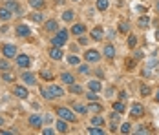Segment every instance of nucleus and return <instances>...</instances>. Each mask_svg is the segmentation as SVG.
Returning <instances> with one entry per match:
<instances>
[{
  "instance_id": "f257e3e1",
  "label": "nucleus",
  "mask_w": 159,
  "mask_h": 135,
  "mask_svg": "<svg viewBox=\"0 0 159 135\" xmlns=\"http://www.w3.org/2000/svg\"><path fill=\"white\" fill-rule=\"evenodd\" d=\"M66 38H68V31H66V29H60L59 33L51 38V44H53V46H57V48H60V46H64V44H66Z\"/></svg>"
},
{
  "instance_id": "f03ea898",
  "label": "nucleus",
  "mask_w": 159,
  "mask_h": 135,
  "mask_svg": "<svg viewBox=\"0 0 159 135\" xmlns=\"http://www.w3.org/2000/svg\"><path fill=\"white\" fill-rule=\"evenodd\" d=\"M57 115L60 119L68 121V122H75V115H73L71 110H68V108H57Z\"/></svg>"
},
{
  "instance_id": "7ed1b4c3",
  "label": "nucleus",
  "mask_w": 159,
  "mask_h": 135,
  "mask_svg": "<svg viewBox=\"0 0 159 135\" xmlns=\"http://www.w3.org/2000/svg\"><path fill=\"white\" fill-rule=\"evenodd\" d=\"M2 55H4L6 58H13V57H17V49H15V46H9V44L2 46Z\"/></svg>"
},
{
  "instance_id": "20e7f679",
  "label": "nucleus",
  "mask_w": 159,
  "mask_h": 135,
  "mask_svg": "<svg viewBox=\"0 0 159 135\" xmlns=\"http://www.w3.org/2000/svg\"><path fill=\"white\" fill-rule=\"evenodd\" d=\"M84 58H86L88 62H97L101 58V55H99V51H95V49H88L86 55H84Z\"/></svg>"
},
{
  "instance_id": "39448f33",
  "label": "nucleus",
  "mask_w": 159,
  "mask_h": 135,
  "mask_svg": "<svg viewBox=\"0 0 159 135\" xmlns=\"http://www.w3.org/2000/svg\"><path fill=\"white\" fill-rule=\"evenodd\" d=\"M17 35H18V37H29V35H31V29H29L26 24H18V26H17Z\"/></svg>"
},
{
  "instance_id": "423d86ee",
  "label": "nucleus",
  "mask_w": 159,
  "mask_h": 135,
  "mask_svg": "<svg viewBox=\"0 0 159 135\" xmlns=\"http://www.w3.org/2000/svg\"><path fill=\"white\" fill-rule=\"evenodd\" d=\"M13 93H15V97H18V99H28V90L22 88V86H15Z\"/></svg>"
},
{
  "instance_id": "0eeeda50",
  "label": "nucleus",
  "mask_w": 159,
  "mask_h": 135,
  "mask_svg": "<svg viewBox=\"0 0 159 135\" xmlns=\"http://www.w3.org/2000/svg\"><path fill=\"white\" fill-rule=\"evenodd\" d=\"M130 113H132L134 117H141L143 113H144V108H143L141 104H137V102H135V104H132V108H130Z\"/></svg>"
},
{
  "instance_id": "6e6552de",
  "label": "nucleus",
  "mask_w": 159,
  "mask_h": 135,
  "mask_svg": "<svg viewBox=\"0 0 159 135\" xmlns=\"http://www.w3.org/2000/svg\"><path fill=\"white\" fill-rule=\"evenodd\" d=\"M29 57L28 55H17V64L20 66V68H28L29 66Z\"/></svg>"
},
{
  "instance_id": "1a4fd4ad",
  "label": "nucleus",
  "mask_w": 159,
  "mask_h": 135,
  "mask_svg": "<svg viewBox=\"0 0 159 135\" xmlns=\"http://www.w3.org/2000/svg\"><path fill=\"white\" fill-rule=\"evenodd\" d=\"M28 122L31 124V126H35V128H40V126H42V117H40V115H31V117L28 119Z\"/></svg>"
},
{
  "instance_id": "9d476101",
  "label": "nucleus",
  "mask_w": 159,
  "mask_h": 135,
  "mask_svg": "<svg viewBox=\"0 0 159 135\" xmlns=\"http://www.w3.org/2000/svg\"><path fill=\"white\" fill-rule=\"evenodd\" d=\"M49 57H51L53 60H60V58H62V51H60V48L55 46V48L49 51Z\"/></svg>"
},
{
  "instance_id": "9b49d317",
  "label": "nucleus",
  "mask_w": 159,
  "mask_h": 135,
  "mask_svg": "<svg viewBox=\"0 0 159 135\" xmlns=\"http://www.w3.org/2000/svg\"><path fill=\"white\" fill-rule=\"evenodd\" d=\"M11 18V9L9 7H0V20H9Z\"/></svg>"
},
{
  "instance_id": "f8f14e48",
  "label": "nucleus",
  "mask_w": 159,
  "mask_h": 135,
  "mask_svg": "<svg viewBox=\"0 0 159 135\" xmlns=\"http://www.w3.org/2000/svg\"><path fill=\"white\" fill-rule=\"evenodd\" d=\"M49 90H51V93H53V97H62V95H64V90H62L60 86L51 84V86H49Z\"/></svg>"
},
{
  "instance_id": "ddd939ff",
  "label": "nucleus",
  "mask_w": 159,
  "mask_h": 135,
  "mask_svg": "<svg viewBox=\"0 0 159 135\" xmlns=\"http://www.w3.org/2000/svg\"><path fill=\"white\" fill-rule=\"evenodd\" d=\"M55 128H57V131H60V133H66V131H68V124L64 122V119H62V121H57Z\"/></svg>"
},
{
  "instance_id": "4468645a",
  "label": "nucleus",
  "mask_w": 159,
  "mask_h": 135,
  "mask_svg": "<svg viewBox=\"0 0 159 135\" xmlns=\"http://www.w3.org/2000/svg\"><path fill=\"white\" fill-rule=\"evenodd\" d=\"M84 29H86V26H84V24H75V26L71 27V33L73 35H82Z\"/></svg>"
},
{
  "instance_id": "2eb2a0df",
  "label": "nucleus",
  "mask_w": 159,
  "mask_h": 135,
  "mask_svg": "<svg viewBox=\"0 0 159 135\" xmlns=\"http://www.w3.org/2000/svg\"><path fill=\"white\" fill-rule=\"evenodd\" d=\"M6 7H9V9H11V11H15V13H22V9H20V6L17 4V2H11V0H9V2L6 4Z\"/></svg>"
},
{
  "instance_id": "dca6fc26",
  "label": "nucleus",
  "mask_w": 159,
  "mask_h": 135,
  "mask_svg": "<svg viewBox=\"0 0 159 135\" xmlns=\"http://www.w3.org/2000/svg\"><path fill=\"white\" fill-rule=\"evenodd\" d=\"M104 55L108 57V58H113V57H115V48H113L112 44H108V46L104 48Z\"/></svg>"
},
{
  "instance_id": "f3484780",
  "label": "nucleus",
  "mask_w": 159,
  "mask_h": 135,
  "mask_svg": "<svg viewBox=\"0 0 159 135\" xmlns=\"http://www.w3.org/2000/svg\"><path fill=\"white\" fill-rule=\"evenodd\" d=\"M91 38H93V40H101V38H102V27H95V29L91 31Z\"/></svg>"
},
{
  "instance_id": "a211bd4d",
  "label": "nucleus",
  "mask_w": 159,
  "mask_h": 135,
  "mask_svg": "<svg viewBox=\"0 0 159 135\" xmlns=\"http://www.w3.org/2000/svg\"><path fill=\"white\" fill-rule=\"evenodd\" d=\"M62 82H64V84H73V82H75V77L73 75H70V73H62Z\"/></svg>"
},
{
  "instance_id": "6ab92c4d",
  "label": "nucleus",
  "mask_w": 159,
  "mask_h": 135,
  "mask_svg": "<svg viewBox=\"0 0 159 135\" xmlns=\"http://www.w3.org/2000/svg\"><path fill=\"white\" fill-rule=\"evenodd\" d=\"M22 80L26 82V84H35V75L33 73H24L22 75Z\"/></svg>"
},
{
  "instance_id": "aec40b11",
  "label": "nucleus",
  "mask_w": 159,
  "mask_h": 135,
  "mask_svg": "<svg viewBox=\"0 0 159 135\" xmlns=\"http://www.w3.org/2000/svg\"><path fill=\"white\" fill-rule=\"evenodd\" d=\"M88 88H90L91 91H101V82H97V80H90V82H88Z\"/></svg>"
},
{
  "instance_id": "412c9836",
  "label": "nucleus",
  "mask_w": 159,
  "mask_h": 135,
  "mask_svg": "<svg viewBox=\"0 0 159 135\" xmlns=\"http://www.w3.org/2000/svg\"><path fill=\"white\" fill-rule=\"evenodd\" d=\"M86 110H88V113H97V111H101L102 108H101V104H95V102H93V104H88V106H86Z\"/></svg>"
},
{
  "instance_id": "4be33fe9",
  "label": "nucleus",
  "mask_w": 159,
  "mask_h": 135,
  "mask_svg": "<svg viewBox=\"0 0 159 135\" xmlns=\"http://www.w3.org/2000/svg\"><path fill=\"white\" fill-rule=\"evenodd\" d=\"M97 9L99 11H106V9H108V0H97Z\"/></svg>"
},
{
  "instance_id": "5701e85b",
  "label": "nucleus",
  "mask_w": 159,
  "mask_h": 135,
  "mask_svg": "<svg viewBox=\"0 0 159 135\" xmlns=\"http://www.w3.org/2000/svg\"><path fill=\"white\" fill-rule=\"evenodd\" d=\"M40 95L44 99H55V97H53V93H51V90H46V88H40Z\"/></svg>"
},
{
  "instance_id": "b1692460",
  "label": "nucleus",
  "mask_w": 159,
  "mask_h": 135,
  "mask_svg": "<svg viewBox=\"0 0 159 135\" xmlns=\"http://www.w3.org/2000/svg\"><path fill=\"white\" fill-rule=\"evenodd\" d=\"M46 29L48 31H57V22H55V20H48V22H46Z\"/></svg>"
},
{
  "instance_id": "393cba45",
  "label": "nucleus",
  "mask_w": 159,
  "mask_h": 135,
  "mask_svg": "<svg viewBox=\"0 0 159 135\" xmlns=\"http://www.w3.org/2000/svg\"><path fill=\"white\" fill-rule=\"evenodd\" d=\"M29 4L33 7H37V9H42L44 7V0H29Z\"/></svg>"
},
{
  "instance_id": "a878e982",
  "label": "nucleus",
  "mask_w": 159,
  "mask_h": 135,
  "mask_svg": "<svg viewBox=\"0 0 159 135\" xmlns=\"http://www.w3.org/2000/svg\"><path fill=\"white\" fill-rule=\"evenodd\" d=\"M70 91H71V93H77V95H79V93H82V88L73 82V84H70Z\"/></svg>"
},
{
  "instance_id": "bb28decb",
  "label": "nucleus",
  "mask_w": 159,
  "mask_h": 135,
  "mask_svg": "<svg viewBox=\"0 0 159 135\" xmlns=\"http://www.w3.org/2000/svg\"><path fill=\"white\" fill-rule=\"evenodd\" d=\"M113 111L123 113L124 111V104H123V102H113Z\"/></svg>"
},
{
  "instance_id": "cd10ccee",
  "label": "nucleus",
  "mask_w": 159,
  "mask_h": 135,
  "mask_svg": "<svg viewBox=\"0 0 159 135\" xmlns=\"http://www.w3.org/2000/svg\"><path fill=\"white\" fill-rule=\"evenodd\" d=\"M148 22H150V18H148V17H141L137 24H139V27H146V26H148Z\"/></svg>"
},
{
  "instance_id": "c85d7f7f",
  "label": "nucleus",
  "mask_w": 159,
  "mask_h": 135,
  "mask_svg": "<svg viewBox=\"0 0 159 135\" xmlns=\"http://www.w3.org/2000/svg\"><path fill=\"white\" fill-rule=\"evenodd\" d=\"M73 110H75V111H79V113H88L86 106H82V104H73Z\"/></svg>"
},
{
  "instance_id": "c756f323",
  "label": "nucleus",
  "mask_w": 159,
  "mask_h": 135,
  "mask_svg": "<svg viewBox=\"0 0 159 135\" xmlns=\"http://www.w3.org/2000/svg\"><path fill=\"white\" fill-rule=\"evenodd\" d=\"M93 124H95V126H102V124H104V119L101 117V115H97V117H93V121H91Z\"/></svg>"
},
{
  "instance_id": "7c9ffc66",
  "label": "nucleus",
  "mask_w": 159,
  "mask_h": 135,
  "mask_svg": "<svg viewBox=\"0 0 159 135\" xmlns=\"http://www.w3.org/2000/svg\"><path fill=\"white\" fill-rule=\"evenodd\" d=\"M0 69H2V71H7V69H9V62L4 60V58H0Z\"/></svg>"
},
{
  "instance_id": "2f4dec72",
  "label": "nucleus",
  "mask_w": 159,
  "mask_h": 135,
  "mask_svg": "<svg viewBox=\"0 0 159 135\" xmlns=\"http://www.w3.org/2000/svg\"><path fill=\"white\" fill-rule=\"evenodd\" d=\"M73 17H75V15H73V11H64V15H62V18H64L66 22H70V20H73Z\"/></svg>"
},
{
  "instance_id": "473e14b6",
  "label": "nucleus",
  "mask_w": 159,
  "mask_h": 135,
  "mask_svg": "<svg viewBox=\"0 0 159 135\" xmlns=\"http://www.w3.org/2000/svg\"><path fill=\"white\" fill-rule=\"evenodd\" d=\"M128 46H130V48H135V46H137V38H135V35H130V37H128Z\"/></svg>"
},
{
  "instance_id": "72a5a7b5",
  "label": "nucleus",
  "mask_w": 159,
  "mask_h": 135,
  "mask_svg": "<svg viewBox=\"0 0 159 135\" xmlns=\"http://www.w3.org/2000/svg\"><path fill=\"white\" fill-rule=\"evenodd\" d=\"M88 133H91V135H104V131H102L101 128H90Z\"/></svg>"
},
{
  "instance_id": "f704fd0d",
  "label": "nucleus",
  "mask_w": 159,
  "mask_h": 135,
  "mask_svg": "<svg viewBox=\"0 0 159 135\" xmlns=\"http://www.w3.org/2000/svg\"><path fill=\"white\" fill-rule=\"evenodd\" d=\"M68 64H70V66H77V64H79V58L70 55V57H68Z\"/></svg>"
},
{
  "instance_id": "c9c22d12",
  "label": "nucleus",
  "mask_w": 159,
  "mask_h": 135,
  "mask_svg": "<svg viewBox=\"0 0 159 135\" xmlns=\"http://www.w3.org/2000/svg\"><path fill=\"white\" fill-rule=\"evenodd\" d=\"M79 71L82 75H88L90 73V68H88V64H82V66H79Z\"/></svg>"
},
{
  "instance_id": "e433bc0d",
  "label": "nucleus",
  "mask_w": 159,
  "mask_h": 135,
  "mask_svg": "<svg viewBox=\"0 0 159 135\" xmlns=\"http://www.w3.org/2000/svg\"><path fill=\"white\" fill-rule=\"evenodd\" d=\"M130 130H132V126H130V122H124L123 126H121V131H123V133H130Z\"/></svg>"
},
{
  "instance_id": "4c0bfd02",
  "label": "nucleus",
  "mask_w": 159,
  "mask_h": 135,
  "mask_svg": "<svg viewBox=\"0 0 159 135\" xmlns=\"http://www.w3.org/2000/svg\"><path fill=\"white\" fill-rule=\"evenodd\" d=\"M29 18H31V20H35V22H40V20H42V15H40V13H33Z\"/></svg>"
},
{
  "instance_id": "58836bf2",
  "label": "nucleus",
  "mask_w": 159,
  "mask_h": 135,
  "mask_svg": "<svg viewBox=\"0 0 159 135\" xmlns=\"http://www.w3.org/2000/svg\"><path fill=\"white\" fill-rule=\"evenodd\" d=\"M141 95H143V97L150 95V88H148V86H143V88H141Z\"/></svg>"
},
{
  "instance_id": "ea45409f",
  "label": "nucleus",
  "mask_w": 159,
  "mask_h": 135,
  "mask_svg": "<svg viewBox=\"0 0 159 135\" xmlns=\"http://www.w3.org/2000/svg\"><path fill=\"white\" fill-rule=\"evenodd\" d=\"M86 97H88L90 100H97V91H90V93H88Z\"/></svg>"
},
{
  "instance_id": "a19ab883",
  "label": "nucleus",
  "mask_w": 159,
  "mask_h": 135,
  "mask_svg": "<svg viewBox=\"0 0 159 135\" xmlns=\"http://www.w3.org/2000/svg\"><path fill=\"white\" fill-rule=\"evenodd\" d=\"M119 29L123 31V33H128V29H130V27H128V24H126V22H123V24L119 26Z\"/></svg>"
},
{
  "instance_id": "79ce46f5",
  "label": "nucleus",
  "mask_w": 159,
  "mask_h": 135,
  "mask_svg": "<svg viewBox=\"0 0 159 135\" xmlns=\"http://www.w3.org/2000/svg\"><path fill=\"white\" fill-rule=\"evenodd\" d=\"M42 79H46V80H51V79H53V75L49 73V71H42Z\"/></svg>"
},
{
  "instance_id": "37998d69",
  "label": "nucleus",
  "mask_w": 159,
  "mask_h": 135,
  "mask_svg": "<svg viewBox=\"0 0 159 135\" xmlns=\"http://www.w3.org/2000/svg\"><path fill=\"white\" fill-rule=\"evenodd\" d=\"M4 80L6 82H13V75L11 73H4Z\"/></svg>"
},
{
  "instance_id": "c03bdc74",
  "label": "nucleus",
  "mask_w": 159,
  "mask_h": 135,
  "mask_svg": "<svg viewBox=\"0 0 159 135\" xmlns=\"http://www.w3.org/2000/svg\"><path fill=\"white\" fill-rule=\"evenodd\" d=\"M42 133H44V135H53V133H55V130H51V128H46V130H42Z\"/></svg>"
},
{
  "instance_id": "a18cd8bd",
  "label": "nucleus",
  "mask_w": 159,
  "mask_h": 135,
  "mask_svg": "<svg viewBox=\"0 0 159 135\" xmlns=\"http://www.w3.org/2000/svg\"><path fill=\"white\" fill-rule=\"evenodd\" d=\"M110 117H112V121H113V122H119V113H115V111H113Z\"/></svg>"
},
{
  "instance_id": "49530a36",
  "label": "nucleus",
  "mask_w": 159,
  "mask_h": 135,
  "mask_svg": "<svg viewBox=\"0 0 159 135\" xmlns=\"http://www.w3.org/2000/svg\"><path fill=\"white\" fill-rule=\"evenodd\" d=\"M86 42H88L86 37H81V38H79V44H81V46H86Z\"/></svg>"
},
{
  "instance_id": "de8ad7c7",
  "label": "nucleus",
  "mask_w": 159,
  "mask_h": 135,
  "mask_svg": "<svg viewBox=\"0 0 159 135\" xmlns=\"http://www.w3.org/2000/svg\"><path fill=\"white\" fill-rule=\"evenodd\" d=\"M137 133H146V128H144V126H139V130H137Z\"/></svg>"
},
{
  "instance_id": "09e8293b",
  "label": "nucleus",
  "mask_w": 159,
  "mask_h": 135,
  "mask_svg": "<svg viewBox=\"0 0 159 135\" xmlns=\"http://www.w3.org/2000/svg\"><path fill=\"white\" fill-rule=\"evenodd\" d=\"M155 100L159 102V90H157V93H155Z\"/></svg>"
},
{
  "instance_id": "8fccbe9b",
  "label": "nucleus",
  "mask_w": 159,
  "mask_h": 135,
  "mask_svg": "<svg viewBox=\"0 0 159 135\" xmlns=\"http://www.w3.org/2000/svg\"><path fill=\"white\" fill-rule=\"evenodd\" d=\"M155 9H157V11H159V2H157V4H155Z\"/></svg>"
},
{
  "instance_id": "3c124183",
  "label": "nucleus",
  "mask_w": 159,
  "mask_h": 135,
  "mask_svg": "<svg viewBox=\"0 0 159 135\" xmlns=\"http://www.w3.org/2000/svg\"><path fill=\"white\" fill-rule=\"evenodd\" d=\"M2 124H4V121H2V119H0V126H2Z\"/></svg>"
},
{
  "instance_id": "603ef678",
  "label": "nucleus",
  "mask_w": 159,
  "mask_h": 135,
  "mask_svg": "<svg viewBox=\"0 0 159 135\" xmlns=\"http://www.w3.org/2000/svg\"><path fill=\"white\" fill-rule=\"evenodd\" d=\"M75 2H77V0H75Z\"/></svg>"
}]
</instances>
